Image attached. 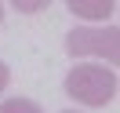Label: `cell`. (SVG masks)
Returning a JSON list of instances; mask_svg holds the SVG:
<instances>
[{"mask_svg":"<svg viewBox=\"0 0 120 113\" xmlns=\"http://www.w3.org/2000/svg\"><path fill=\"white\" fill-rule=\"evenodd\" d=\"M66 95L84 106H105L116 98V73L98 62H80L66 77Z\"/></svg>","mask_w":120,"mask_h":113,"instance_id":"1","label":"cell"},{"mask_svg":"<svg viewBox=\"0 0 120 113\" xmlns=\"http://www.w3.org/2000/svg\"><path fill=\"white\" fill-rule=\"evenodd\" d=\"M66 51L73 58H84V55H98L105 62H120V33L113 26L105 29H91V26H80V29L66 33Z\"/></svg>","mask_w":120,"mask_h":113,"instance_id":"2","label":"cell"},{"mask_svg":"<svg viewBox=\"0 0 120 113\" xmlns=\"http://www.w3.org/2000/svg\"><path fill=\"white\" fill-rule=\"evenodd\" d=\"M69 11L76 18H95V22H105V18L116 11L113 0H102V4H87V0H69Z\"/></svg>","mask_w":120,"mask_h":113,"instance_id":"3","label":"cell"},{"mask_svg":"<svg viewBox=\"0 0 120 113\" xmlns=\"http://www.w3.org/2000/svg\"><path fill=\"white\" fill-rule=\"evenodd\" d=\"M0 113H44L33 98H8V102H0Z\"/></svg>","mask_w":120,"mask_h":113,"instance_id":"4","label":"cell"},{"mask_svg":"<svg viewBox=\"0 0 120 113\" xmlns=\"http://www.w3.org/2000/svg\"><path fill=\"white\" fill-rule=\"evenodd\" d=\"M8 80H11V69H8V66H4V62H0V91L8 88Z\"/></svg>","mask_w":120,"mask_h":113,"instance_id":"5","label":"cell"},{"mask_svg":"<svg viewBox=\"0 0 120 113\" xmlns=\"http://www.w3.org/2000/svg\"><path fill=\"white\" fill-rule=\"evenodd\" d=\"M47 4H18V11H26V15H33V11H44Z\"/></svg>","mask_w":120,"mask_h":113,"instance_id":"6","label":"cell"},{"mask_svg":"<svg viewBox=\"0 0 120 113\" xmlns=\"http://www.w3.org/2000/svg\"><path fill=\"white\" fill-rule=\"evenodd\" d=\"M0 18H4V4H0Z\"/></svg>","mask_w":120,"mask_h":113,"instance_id":"7","label":"cell"},{"mask_svg":"<svg viewBox=\"0 0 120 113\" xmlns=\"http://www.w3.org/2000/svg\"><path fill=\"white\" fill-rule=\"evenodd\" d=\"M66 113H76V109H66Z\"/></svg>","mask_w":120,"mask_h":113,"instance_id":"8","label":"cell"}]
</instances>
